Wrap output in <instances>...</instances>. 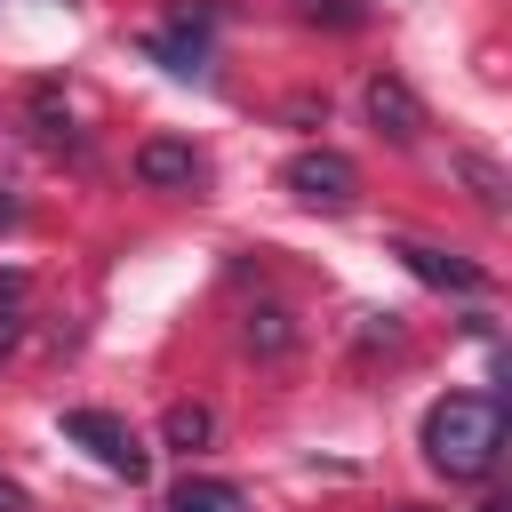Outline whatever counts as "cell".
<instances>
[{"instance_id":"cell-13","label":"cell","mask_w":512,"mask_h":512,"mask_svg":"<svg viewBox=\"0 0 512 512\" xmlns=\"http://www.w3.org/2000/svg\"><path fill=\"white\" fill-rule=\"evenodd\" d=\"M296 16L328 24V32H352V24H368V0H296Z\"/></svg>"},{"instance_id":"cell-9","label":"cell","mask_w":512,"mask_h":512,"mask_svg":"<svg viewBox=\"0 0 512 512\" xmlns=\"http://www.w3.org/2000/svg\"><path fill=\"white\" fill-rule=\"evenodd\" d=\"M168 512H248V496H240V480L184 472V480H176V496H168Z\"/></svg>"},{"instance_id":"cell-5","label":"cell","mask_w":512,"mask_h":512,"mask_svg":"<svg viewBox=\"0 0 512 512\" xmlns=\"http://www.w3.org/2000/svg\"><path fill=\"white\" fill-rule=\"evenodd\" d=\"M360 104H368L376 136H392V144H416V136H424V104H416V88H408L400 72H368Z\"/></svg>"},{"instance_id":"cell-14","label":"cell","mask_w":512,"mask_h":512,"mask_svg":"<svg viewBox=\"0 0 512 512\" xmlns=\"http://www.w3.org/2000/svg\"><path fill=\"white\" fill-rule=\"evenodd\" d=\"M24 336V272H0V352Z\"/></svg>"},{"instance_id":"cell-7","label":"cell","mask_w":512,"mask_h":512,"mask_svg":"<svg viewBox=\"0 0 512 512\" xmlns=\"http://www.w3.org/2000/svg\"><path fill=\"white\" fill-rule=\"evenodd\" d=\"M392 256L424 280V288H456V296H488V272L480 264H464V256H448V248H432V240H392Z\"/></svg>"},{"instance_id":"cell-3","label":"cell","mask_w":512,"mask_h":512,"mask_svg":"<svg viewBox=\"0 0 512 512\" xmlns=\"http://www.w3.org/2000/svg\"><path fill=\"white\" fill-rule=\"evenodd\" d=\"M280 184L304 200V208H328V216H344L352 200H360V168L344 160V152H328V144H312V152H296L288 168H280Z\"/></svg>"},{"instance_id":"cell-16","label":"cell","mask_w":512,"mask_h":512,"mask_svg":"<svg viewBox=\"0 0 512 512\" xmlns=\"http://www.w3.org/2000/svg\"><path fill=\"white\" fill-rule=\"evenodd\" d=\"M16 216H24V200H16V192H8V184H0V232H8V224H16Z\"/></svg>"},{"instance_id":"cell-8","label":"cell","mask_w":512,"mask_h":512,"mask_svg":"<svg viewBox=\"0 0 512 512\" xmlns=\"http://www.w3.org/2000/svg\"><path fill=\"white\" fill-rule=\"evenodd\" d=\"M240 344H248L256 360H288V344H296V312H288V304H248Z\"/></svg>"},{"instance_id":"cell-6","label":"cell","mask_w":512,"mask_h":512,"mask_svg":"<svg viewBox=\"0 0 512 512\" xmlns=\"http://www.w3.org/2000/svg\"><path fill=\"white\" fill-rule=\"evenodd\" d=\"M136 184H152V192L200 184V144H192V136H144V144H136Z\"/></svg>"},{"instance_id":"cell-17","label":"cell","mask_w":512,"mask_h":512,"mask_svg":"<svg viewBox=\"0 0 512 512\" xmlns=\"http://www.w3.org/2000/svg\"><path fill=\"white\" fill-rule=\"evenodd\" d=\"M400 512H424V504H400Z\"/></svg>"},{"instance_id":"cell-2","label":"cell","mask_w":512,"mask_h":512,"mask_svg":"<svg viewBox=\"0 0 512 512\" xmlns=\"http://www.w3.org/2000/svg\"><path fill=\"white\" fill-rule=\"evenodd\" d=\"M56 432H64L72 448H88V456H96L104 472H120V480H144V472H152V448H144L136 424H120L112 408H64Z\"/></svg>"},{"instance_id":"cell-12","label":"cell","mask_w":512,"mask_h":512,"mask_svg":"<svg viewBox=\"0 0 512 512\" xmlns=\"http://www.w3.org/2000/svg\"><path fill=\"white\" fill-rule=\"evenodd\" d=\"M32 120H40V144H56V152H80V136H72V112L56 104V88H32Z\"/></svg>"},{"instance_id":"cell-4","label":"cell","mask_w":512,"mask_h":512,"mask_svg":"<svg viewBox=\"0 0 512 512\" xmlns=\"http://www.w3.org/2000/svg\"><path fill=\"white\" fill-rule=\"evenodd\" d=\"M144 56L168 64L176 80H208V8H176L160 32H144Z\"/></svg>"},{"instance_id":"cell-1","label":"cell","mask_w":512,"mask_h":512,"mask_svg":"<svg viewBox=\"0 0 512 512\" xmlns=\"http://www.w3.org/2000/svg\"><path fill=\"white\" fill-rule=\"evenodd\" d=\"M504 456V400L496 392H448L424 408V464L448 480H488Z\"/></svg>"},{"instance_id":"cell-11","label":"cell","mask_w":512,"mask_h":512,"mask_svg":"<svg viewBox=\"0 0 512 512\" xmlns=\"http://www.w3.org/2000/svg\"><path fill=\"white\" fill-rule=\"evenodd\" d=\"M456 176L472 184V200H480V208H504V192H512V184H504V168H496L488 152H456Z\"/></svg>"},{"instance_id":"cell-10","label":"cell","mask_w":512,"mask_h":512,"mask_svg":"<svg viewBox=\"0 0 512 512\" xmlns=\"http://www.w3.org/2000/svg\"><path fill=\"white\" fill-rule=\"evenodd\" d=\"M160 440H168L176 456H192V448H208V440H216V408H200V400H176V408L160 416Z\"/></svg>"},{"instance_id":"cell-15","label":"cell","mask_w":512,"mask_h":512,"mask_svg":"<svg viewBox=\"0 0 512 512\" xmlns=\"http://www.w3.org/2000/svg\"><path fill=\"white\" fill-rule=\"evenodd\" d=\"M0 512H32V496H24V488H16L8 472H0Z\"/></svg>"}]
</instances>
